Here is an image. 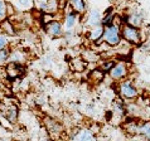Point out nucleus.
I'll return each mask as SVG.
<instances>
[{"label": "nucleus", "mask_w": 150, "mask_h": 141, "mask_svg": "<svg viewBox=\"0 0 150 141\" xmlns=\"http://www.w3.org/2000/svg\"><path fill=\"white\" fill-rule=\"evenodd\" d=\"M115 63H116V61L114 59V58H107V59H102L101 61V63H100V69L101 70H103L105 73H109L110 70H111V68L115 66Z\"/></svg>", "instance_id": "b1692460"}, {"label": "nucleus", "mask_w": 150, "mask_h": 141, "mask_svg": "<svg viewBox=\"0 0 150 141\" xmlns=\"http://www.w3.org/2000/svg\"><path fill=\"white\" fill-rule=\"evenodd\" d=\"M8 19V1L0 0V22Z\"/></svg>", "instance_id": "a878e982"}, {"label": "nucleus", "mask_w": 150, "mask_h": 141, "mask_svg": "<svg viewBox=\"0 0 150 141\" xmlns=\"http://www.w3.org/2000/svg\"><path fill=\"white\" fill-rule=\"evenodd\" d=\"M43 125L47 131V134L51 136L52 139H59V136L63 134V126L59 121L56 118L51 117V116H45L43 118Z\"/></svg>", "instance_id": "0eeeda50"}, {"label": "nucleus", "mask_w": 150, "mask_h": 141, "mask_svg": "<svg viewBox=\"0 0 150 141\" xmlns=\"http://www.w3.org/2000/svg\"><path fill=\"white\" fill-rule=\"evenodd\" d=\"M137 48H139V52L144 53V54H150V37L146 40H144Z\"/></svg>", "instance_id": "c85d7f7f"}, {"label": "nucleus", "mask_w": 150, "mask_h": 141, "mask_svg": "<svg viewBox=\"0 0 150 141\" xmlns=\"http://www.w3.org/2000/svg\"><path fill=\"white\" fill-rule=\"evenodd\" d=\"M88 128L93 132V134H97V132H100V130H101V126H100L98 123H93V126H91Z\"/></svg>", "instance_id": "c756f323"}, {"label": "nucleus", "mask_w": 150, "mask_h": 141, "mask_svg": "<svg viewBox=\"0 0 150 141\" xmlns=\"http://www.w3.org/2000/svg\"><path fill=\"white\" fill-rule=\"evenodd\" d=\"M5 70H6V76L10 80H18L19 77H22L25 73V66L23 63H8Z\"/></svg>", "instance_id": "9b49d317"}, {"label": "nucleus", "mask_w": 150, "mask_h": 141, "mask_svg": "<svg viewBox=\"0 0 150 141\" xmlns=\"http://www.w3.org/2000/svg\"><path fill=\"white\" fill-rule=\"evenodd\" d=\"M71 68L74 72H83L87 68V62L83 58H73L71 61Z\"/></svg>", "instance_id": "5701e85b"}, {"label": "nucleus", "mask_w": 150, "mask_h": 141, "mask_svg": "<svg viewBox=\"0 0 150 141\" xmlns=\"http://www.w3.org/2000/svg\"><path fill=\"white\" fill-rule=\"evenodd\" d=\"M102 42L110 48H116L122 42L121 37V27L119 24H110L107 27H103V37Z\"/></svg>", "instance_id": "f03ea898"}, {"label": "nucleus", "mask_w": 150, "mask_h": 141, "mask_svg": "<svg viewBox=\"0 0 150 141\" xmlns=\"http://www.w3.org/2000/svg\"><path fill=\"white\" fill-rule=\"evenodd\" d=\"M129 73H130V63L126 59H122L116 62L115 66L107 74H109L110 80H112L114 82H120L125 78H127Z\"/></svg>", "instance_id": "20e7f679"}, {"label": "nucleus", "mask_w": 150, "mask_h": 141, "mask_svg": "<svg viewBox=\"0 0 150 141\" xmlns=\"http://www.w3.org/2000/svg\"><path fill=\"white\" fill-rule=\"evenodd\" d=\"M105 72L103 70H101L100 68H95V69H92L90 72V74H88V80L92 82V83H100V82H102L103 80H105Z\"/></svg>", "instance_id": "412c9836"}, {"label": "nucleus", "mask_w": 150, "mask_h": 141, "mask_svg": "<svg viewBox=\"0 0 150 141\" xmlns=\"http://www.w3.org/2000/svg\"><path fill=\"white\" fill-rule=\"evenodd\" d=\"M9 56H10V48L0 49V67H6L9 63Z\"/></svg>", "instance_id": "393cba45"}, {"label": "nucleus", "mask_w": 150, "mask_h": 141, "mask_svg": "<svg viewBox=\"0 0 150 141\" xmlns=\"http://www.w3.org/2000/svg\"><path fill=\"white\" fill-rule=\"evenodd\" d=\"M67 5L82 16L87 13V4L85 0H67Z\"/></svg>", "instance_id": "ddd939ff"}, {"label": "nucleus", "mask_w": 150, "mask_h": 141, "mask_svg": "<svg viewBox=\"0 0 150 141\" xmlns=\"http://www.w3.org/2000/svg\"><path fill=\"white\" fill-rule=\"evenodd\" d=\"M40 141H52V139H49L48 134H45V136H42L40 137Z\"/></svg>", "instance_id": "7c9ffc66"}, {"label": "nucleus", "mask_w": 150, "mask_h": 141, "mask_svg": "<svg viewBox=\"0 0 150 141\" xmlns=\"http://www.w3.org/2000/svg\"><path fill=\"white\" fill-rule=\"evenodd\" d=\"M61 10L59 0H47L45 4V9L43 14H51V15H57Z\"/></svg>", "instance_id": "6ab92c4d"}, {"label": "nucleus", "mask_w": 150, "mask_h": 141, "mask_svg": "<svg viewBox=\"0 0 150 141\" xmlns=\"http://www.w3.org/2000/svg\"><path fill=\"white\" fill-rule=\"evenodd\" d=\"M137 136H139L143 141H150V121H141V122H139Z\"/></svg>", "instance_id": "dca6fc26"}, {"label": "nucleus", "mask_w": 150, "mask_h": 141, "mask_svg": "<svg viewBox=\"0 0 150 141\" xmlns=\"http://www.w3.org/2000/svg\"><path fill=\"white\" fill-rule=\"evenodd\" d=\"M16 11H30L34 8V0H13L11 3Z\"/></svg>", "instance_id": "4468645a"}, {"label": "nucleus", "mask_w": 150, "mask_h": 141, "mask_svg": "<svg viewBox=\"0 0 150 141\" xmlns=\"http://www.w3.org/2000/svg\"><path fill=\"white\" fill-rule=\"evenodd\" d=\"M86 15V20H85V25L87 28H93V27H97V25H102L101 24V18L102 15L100 13V10L97 8H92V9L87 10Z\"/></svg>", "instance_id": "9d476101"}, {"label": "nucleus", "mask_w": 150, "mask_h": 141, "mask_svg": "<svg viewBox=\"0 0 150 141\" xmlns=\"http://www.w3.org/2000/svg\"><path fill=\"white\" fill-rule=\"evenodd\" d=\"M44 28V32L51 37L53 39H58V38H62L64 35V29H63V24L59 19H53L51 20L49 23L44 24L43 25Z\"/></svg>", "instance_id": "6e6552de"}, {"label": "nucleus", "mask_w": 150, "mask_h": 141, "mask_svg": "<svg viewBox=\"0 0 150 141\" xmlns=\"http://www.w3.org/2000/svg\"><path fill=\"white\" fill-rule=\"evenodd\" d=\"M3 33V29H1V25H0V34H1Z\"/></svg>", "instance_id": "473e14b6"}, {"label": "nucleus", "mask_w": 150, "mask_h": 141, "mask_svg": "<svg viewBox=\"0 0 150 141\" xmlns=\"http://www.w3.org/2000/svg\"><path fill=\"white\" fill-rule=\"evenodd\" d=\"M0 25H1V29H3V33H5L6 35L9 37H14L16 34V27L14 25V23L8 18L5 20H1L0 22Z\"/></svg>", "instance_id": "aec40b11"}, {"label": "nucleus", "mask_w": 150, "mask_h": 141, "mask_svg": "<svg viewBox=\"0 0 150 141\" xmlns=\"http://www.w3.org/2000/svg\"><path fill=\"white\" fill-rule=\"evenodd\" d=\"M121 37L122 40H125L132 47H139L143 43V37H141L140 29L131 27L129 24H122L121 25Z\"/></svg>", "instance_id": "7ed1b4c3"}, {"label": "nucleus", "mask_w": 150, "mask_h": 141, "mask_svg": "<svg viewBox=\"0 0 150 141\" xmlns=\"http://www.w3.org/2000/svg\"><path fill=\"white\" fill-rule=\"evenodd\" d=\"M25 62V52L20 49H10L9 63H23Z\"/></svg>", "instance_id": "f3484780"}, {"label": "nucleus", "mask_w": 150, "mask_h": 141, "mask_svg": "<svg viewBox=\"0 0 150 141\" xmlns=\"http://www.w3.org/2000/svg\"><path fill=\"white\" fill-rule=\"evenodd\" d=\"M82 15H80L76 11H73L69 8V10H63V18H62V24H63L64 32H74V29L78 27V24L81 23Z\"/></svg>", "instance_id": "423d86ee"}, {"label": "nucleus", "mask_w": 150, "mask_h": 141, "mask_svg": "<svg viewBox=\"0 0 150 141\" xmlns=\"http://www.w3.org/2000/svg\"><path fill=\"white\" fill-rule=\"evenodd\" d=\"M112 112L116 116H120V117H124L126 116V101H124L122 98H116L114 103H112Z\"/></svg>", "instance_id": "2eb2a0df"}, {"label": "nucleus", "mask_w": 150, "mask_h": 141, "mask_svg": "<svg viewBox=\"0 0 150 141\" xmlns=\"http://www.w3.org/2000/svg\"><path fill=\"white\" fill-rule=\"evenodd\" d=\"M83 59L86 62H97L100 59V56L95 51H86L85 56H83Z\"/></svg>", "instance_id": "bb28decb"}, {"label": "nucleus", "mask_w": 150, "mask_h": 141, "mask_svg": "<svg viewBox=\"0 0 150 141\" xmlns=\"http://www.w3.org/2000/svg\"><path fill=\"white\" fill-rule=\"evenodd\" d=\"M87 39L90 42L95 43L96 45L102 44V37H103V25H97L93 28H90L87 30Z\"/></svg>", "instance_id": "f8f14e48"}, {"label": "nucleus", "mask_w": 150, "mask_h": 141, "mask_svg": "<svg viewBox=\"0 0 150 141\" xmlns=\"http://www.w3.org/2000/svg\"><path fill=\"white\" fill-rule=\"evenodd\" d=\"M127 141H137V135L136 136H132V137L130 140H127Z\"/></svg>", "instance_id": "2f4dec72"}, {"label": "nucleus", "mask_w": 150, "mask_h": 141, "mask_svg": "<svg viewBox=\"0 0 150 141\" xmlns=\"http://www.w3.org/2000/svg\"><path fill=\"white\" fill-rule=\"evenodd\" d=\"M117 93L119 97L122 98L124 101H135L139 98L140 94L139 88L130 78H125V80L117 82Z\"/></svg>", "instance_id": "f257e3e1"}, {"label": "nucleus", "mask_w": 150, "mask_h": 141, "mask_svg": "<svg viewBox=\"0 0 150 141\" xmlns=\"http://www.w3.org/2000/svg\"><path fill=\"white\" fill-rule=\"evenodd\" d=\"M69 141H96L95 134L88 127L77 128L71 134Z\"/></svg>", "instance_id": "1a4fd4ad"}, {"label": "nucleus", "mask_w": 150, "mask_h": 141, "mask_svg": "<svg viewBox=\"0 0 150 141\" xmlns=\"http://www.w3.org/2000/svg\"><path fill=\"white\" fill-rule=\"evenodd\" d=\"M145 18H146V15H145L144 11L136 10V9L129 10L127 13H125L122 15L124 24H129V25L139 28V29L145 25Z\"/></svg>", "instance_id": "39448f33"}, {"label": "nucleus", "mask_w": 150, "mask_h": 141, "mask_svg": "<svg viewBox=\"0 0 150 141\" xmlns=\"http://www.w3.org/2000/svg\"><path fill=\"white\" fill-rule=\"evenodd\" d=\"M10 48V37L6 35L5 33L0 34V49Z\"/></svg>", "instance_id": "cd10ccee"}, {"label": "nucleus", "mask_w": 150, "mask_h": 141, "mask_svg": "<svg viewBox=\"0 0 150 141\" xmlns=\"http://www.w3.org/2000/svg\"><path fill=\"white\" fill-rule=\"evenodd\" d=\"M4 111H5V112H4V117L9 121V123L16 122V120H18V114H19L18 107L14 106V105H10V106L5 107Z\"/></svg>", "instance_id": "a211bd4d"}, {"label": "nucleus", "mask_w": 150, "mask_h": 141, "mask_svg": "<svg viewBox=\"0 0 150 141\" xmlns=\"http://www.w3.org/2000/svg\"><path fill=\"white\" fill-rule=\"evenodd\" d=\"M115 15H116V11L114 10V8H109L106 10V13L102 15L101 18V24L103 27H107L110 24H114L115 23Z\"/></svg>", "instance_id": "4be33fe9"}]
</instances>
